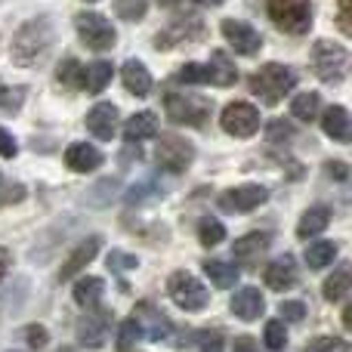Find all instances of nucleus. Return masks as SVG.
<instances>
[{"label": "nucleus", "instance_id": "nucleus-1", "mask_svg": "<svg viewBox=\"0 0 352 352\" xmlns=\"http://www.w3.org/2000/svg\"><path fill=\"white\" fill-rule=\"evenodd\" d=\"M53 41H56V31H53L50 19H43V16L28 19V22L16 31V37H12V59H16V65L28 68V65H34V62H41L43 56L50 53Z\"/></svg>", "mask_w": 352, "mask_h": 352}, {"label": "nucleus", "instance_id": "nucleus-2", "mask_svg": "<svg viewBox=\"0 0 352 352\" xmlns=\"http://www.w3.org/2000/svg\"><path fill=\"white\" fill-rule=\"evenodd\" d=\"M294 84H297V74H294L287 65H281V62H269V65H263L260 72L250 78V90H254L266 105L281 102V99L294 90Z\"/></svg>", "mask_w": 352, "mask_h": 352}, {"label": "nucleus", "instance_id": "nucleus-3", "mask_svg": "<svg viewBox=\"0 0 352 352\" xmlns=\"http://www.w3.org/2000/svg\"><path fill=\"white\" fill-rule=\"evenodd\" d=\"M312 72L324 84H340L349 72V53L343 43L334 41H316L312 47Z\"/></svg>", "mask_w": 352, "mask_h": 352}, {"label": "nucleus", "instance_id": "nucleus-4", "mask_svg": "<svg viewBox=\"0 0 352 352\" xmlns=\"http://www.w3.org/2000/svg\"><path fill=\"white\" fill-rule=\"evenodd\" d=\"M266 10L285 34H306L312 28V0H266Z\"/></svg>", "mask_w": 352, "mask_h": 352}, {"label": "nucleus", "instance_id": "nucleus-5", "mask_svg": "<svg viewBox=\"0 0 352 352\" xmlns=\"http://www.w3.org/2000/svg\"><path fill=\"white\" fill-rule=\"evenodd\" d=\"M164 109L170 115L173 124H188V127H207L210 121L213 102L195 93H167L164 96Z\"/></svg>", "mask_w": 352, "mask_h": 352}, {"label": "nucleus", "instance_id": "nucleus-6", "mask_svg": "<svg viewBox=\"0 0 352 352\" xmlns=\"http://www.w3.org/2000/svg\"><path fill=\"white\" fill-rule=\"evenodd\" d=\"M167 294H170V300L179 309L186 312H198L204 309L207 303H210V294H207V287L201 285L198 278H195L192 272H173L170 278H167Z\"/></svg>", "mask_w": 352, "mask_h": 352}, {"label": "nucleus", "instance_id": "nucleus-7", "mask_svg": "<svg viewBox=\"0 0 352 352\" xmlns=\"http://www.w3.org/2000/svg\"><path fill=\"white\" fill-rule=\"evenodd\" d=\"M74 28H78L80 41H84L93 53H105V50H111L118 41L115 25L105 16H99V12H80V16L74 19Z\"/></svg>", "mask_w": 352, "mask_h": 352}, {"label": "nucleus", "instance_id": "nucleus-8", "mask_svg": "<svg viewBox=\"0 0 352 352\" xmlns=\"http://www.w3.org/2000/svg\"><path fill=\"white\" fill-rule=\"evenodd\" d=\"M219 127L229 136H238V140L254 136L260 130V111L250 102H229L223 109V115H219Z\"/></svg>", "mask_w": 352, "mask_h": 352}, {"label": "nucleus", "instance_id": "nucleus-9", "mask_svg": "<svg viewBox=\"0 0 352 352\" xmlns=\"http://www.w3.org/2000/svg\"><path fill=\"white\" fill-rule=\"evenodd\" d=\"M155 158H158V164L164 167V170H170V173H182V170H188V164H192L195 148H192V142L182 140V136L167 133V136H161V140H158V148H155Z\"/></svg>", "mask_w": 352, "mask_h": 352}, {"label": "nucleus", "instance_id": "nucleus-10", "mask_svg": "<svg viewBox=\"0 0 352 352\" xmlns=\"http://www.w3.org/2000/svg\"><path fill=\"white\" fill-rule=\"evenodd\" d=\"M109 328H111V312L102 309V306H93L90 312L78 318V340L84 343L87 349H99L109 337Z\"/></svg>", "mask_w": 352, "mask_h": 352}, {"label": "nucleus", "instance_id": "nucleus-11", "mask_svg": "<svg viewBox=\"0 0 352 352\" xmlns=\"http://www.w3.org/2000/svg\"><path fill=\"white\" fill-rule=\"evenodd\" d=\"M223 37L232 43V50H235L238 56H256L263 47V37L260 31L254 28V25L241 22V19H223Z\"/></svg>", "mask_w": 352, "mask_h": 352}, {"label": "nucleus", "instance_id": "nucleus-12", "mask_svg": "<svg viewBox=\"0 0 352 352\" xmlns=\"http://www.w3.org/2000/svg\"><path fill=\"white\" fill-rule=\"evenodd\" d=\"M266 201H269L266 186H238V188H229L226 195H219V207L232 213H250L260 204H266Z\"/></svg>", "mask_w": 352, "mask_h": 352}, {"label": "nucleus", "instance_id": "nucleus-13", "mask_svg": "<svg viewBox=\"0 0 352 352\" xmlns=\"http://www.w3.org/2000/svg\"><path fill=\"white\" fill-rule=\"evenodd\" d=\"M133 322L140 324V331H142V337L146 340H164V337H170V331H173V324H170V318L164 316V312L158 309V306H152V303H146L142 300L140 306H136V312H133Z\"/></svg>", "mask_w": 352, "mask_h": 352}, {"label": "nucleus", "instance_id": "nucleus-14", "mask_svg": "<svg viewBox=\"0 0 352 352\" xmlns=\"http://www.w3.org/2000/svg\"><path fill=\"white\" fill-rule=\"evenodd\" d=\"M201 37H204V25H201V19L188 16V19H182V22L167 25V28L155 37V47L173 50L176 43H195V41H201Z\"/></svg>", "mask_w": 352, "mask_h": 352}, {"label": "nucleus", "instance_id": "nucleus-15", "mask_svg": "<svg viewBox=\"0 0 352 352\" xmlns=\"http://www.w3.org/2000/svg\"><path fill=\"white\" fill-rule=\"evenodd\" d=\"M87 130H90L96 140H115L118 133V109L111 102H96L87 115Z\"/></svg>", "mask_w": 352, "mask_h": 352}, {"label": "nucleus", "instance_id": "nucleus-16", "mask_svg": "<svg viewBox=\"0 0 352 352\" xmlns=\"http://www.w3.org/2000/svg\"><path fill=\"white\" fill-rule=\"evenodd\" d=\"M263 281H266V287H272V291H278V294L291 291V287L297 285V263H294V256L285 254V256H278L275 263H269Z\"/></svg>", "mask_w": 352, "mask_h": 352}, {"label": "nucleus", "instance_id": "nucleus-17", "mask_svg": "<svg viewBox=\"0 0 352 352\" xmlns=\"http://www.w3.org/2000/svg\"><path fill=\"white\" fill-rule=\"evenodd\" d=\"M269 244H272V238H269L266 232H248L244 238H238V241L232 244V256H235L238 263H244V266H250V263H256L266 254Z\"/></svg>", "mask_w": 352, "mask_h": 352}, {"label": "nucleus", "instance_id": "nucleus-18", "mask_svg": "<svg viewBox=\"0 0 352 352\" xmlns=\"http://www.w3.org/2000/svg\"><path fill=\"white\" fill-rule=\"evenodd\" d=\"M232 312H235L241 322H256V318L266 312V300H263V294L256 291V287H241V291H235V297H232Z\"/></svg>", "mask_w": 352, "mask_h": 352}, {"label": "nucleus", "instance_id": "nucleus-19", "mask_svg": "<svg viewBox=\"0 0 352 352\" xmlns=\"http://www.w3.org/2000/svg\"><path fill=\"white\" fill-rule=\"evenodd\" d=\"M65 164H68V170H74V173H90L102 164V152H99L96 146H90V142H74L65 152Z\"/></svg>", "mask_w": 352, "mask_h": 352}, {"label": "nucleus", "instance_id": "nucleus-20", "mask_svg": "<svg viewBox=\"0 0 352 352\" xmlns=\"http://www.w3.org/2000/svg\"><path fill=\"white\" fill-rule=\"evenodd\" d=\"M121 80H124V90L133 93V96H148L152 93V74H148V68L142 65L140 59H127L121 68Z\"/></svg>", "mask_w": 352, "mask_h": 352}, {"label": "nucleus", "instance_id": "nucleus-21", "mask_svg": "<svg viewBox=\"0 0 352 352\" xmlns=\"http://www.w3.org/2000/svg\"><path fill=\"white\" fill-rule=\"evenodd\" d=\"M161 130V121L155 111H136L133 118H127V124H124V140L127 142H142V140H152V136H158Z\"/></svg>", "mask_w": 352, "mask_h": 352}, {"label": "nucleus", "instance_id": "nucleus-22", "mask_svg": "<svg viewBox=\"0 0 352 352\" xmlns=\"http://www.w3.org/2000/svg\"><path fill=\"white\" fill-rule=\"evenodd\" d=\"M204 68H207V84H213V87H232L238 80V68L232 65V59L223 50H213L210 65H204Z\"/></svg>", "mask_w": 352, "mask_h": 352}, {"label": "nucleus", "instance_id": "nucleus-23", "mask_svg": "<svg viewBox=\"0 0 352 352\" xmlns=\"http://www.w3.org/2000/svg\"><path fill=\"white\" fill-rule=\"evenodd\" d=\"M96 254H99V238H87L84 244H78V248H74V254L65 260V266L59 269V281H72L74 275L87 266V263H93V256H96Z\"/></svg>", "mask_w": 352, "mask_h": 352}, {"label": "nucleus", "instance_id": "nucleus-24", "mask_svg": "<svg viewBox=\"0 0 352 352\" xmlns=\"http://www.w3.org/2000/svg\"><path fill=\"white\" fill-rule=\"evenodd\" d=\"M328 223H331V207L328 204H312L309 210L300 217V223H297V235L303 238H316V235H322L324 229H328Z\"/></svg>", "mask_w": 352, "mask_h": 352}, {"label": "nucleus", "instance_id": "nucleus-25", "mask_svg": "<svg viewBox=\"0 0 352 352\" xmlns=\"http://www.w3.org/2000/svg\"><path fill=\"white\" fill-rule=\"evenodd\" d=\"M74 303L84 306V309H93V306L102 303V294H105V281L96 278V275H87V278L74 281Z\"/></svg>", "mask_w": 352, "mask_h": 352}, {"label": "nucleus", "instance_id": "nucleus-26", "mask_svg": "<svg viewBox=\"0 0 352 352\" xmlns=\"http://www.w3.org/2000/svg\"><path fill=\"white\" fill-rule=\"evenodd\" d=\"M322 127H324V133L331 136V140H337V142H349V111L343 109V105H331L328 111L322 115Z\"/></svg>", "mask_w": 352, "mask_h": 352}, {"label": "nucleus", "instance_id": "nucleus-27", "mask_svg": "<svg viewBox=\"0 0 352 352\" xmlns=\"http://www.w3.org/2000/svg\"><path fill=\"white\" fill-rule=\"evenodd\" d=\"M111 80V65L109 62H90L80 68V90L84 93H102Z\"/></svg>", "mask_w": 352, "mask_h": 352}, {"label": "nucleus", "instance_id": "nucleus-28", "mask_svg": "<svg viewBox=\"0 0 352 352\" xmlns=\"http://www.w3.org/2000/svg\"><path fill=\"white\" fill-rule=\"evenodd\" d=\"M201 266H204L207 278L213 281V287H232V285H238V275H241L235 263H229V260H204Z\"/></svg>", "mask_w": 352, "mask_h": 352}, {"label": "nucleus", "instance_id": "nucleus-29", "mask_svg": "<svg viewBox=\"0 0 352 352\" xmlns=\"http://www.w3.org/2000/svg\"><path fill=\"white\" fill-rule=\"evenodd\" d=\"M349 297V266H340L328 281H324V300L328 303H340Z\"/></svg>", "mask_w": 352, "mask_h": 352}, {"label": "nucleus", "instance_id": "nucleus-30", "mask_svg": "<svg viewBox=\"0 0 352 352\" xmlns=\"http://www.w3.org/2000/svg\"><path fill=\"white\" fill-rule=\"evenodd\" d=\"M334 256H337V244L334 241H312L309 248H306V263H309V269L331 266Z\"/></svg>", "mask_w": 352, "mask_h": 352}, {"label": "nucleus", "instance_id": "nucleus-31", "mask_svg": "<svg viewBox=\"0 0 352 352\" xmlns=\"http://www.w3.org/2000/svg\"><path fill=\"white\" fill-rule=\"evenodd\" d=\"M318 105H322L318 93H300V96H294V102H291V115L297 118V121L309 124L318 118Z\"/></svg>", "mask_w": 352, "mask_h": 352}, {"label": "nucleus", "instance_id": "nucleus-32", "mask_svg": "<svg viewBox=\"0 0 352 352\" xmlns=\"http://www.w3.org/2000/svg\"><path fill=\"white\" fill-rule=\"evenodd\" d=\"M223 238H226V226L217 217H204L198 223V241L204 248H217V244H223Z\"/></svg>", "mask_w": 352, "mask_h": 352}, {"label": "nucleus", "instance_id": "nucleus-33", "mask_svg": "<svg viewBox=\"0 0 352 352\" xmlns=\"http://www.w3.org/2000/svg\"><path fill=\"white\" fill-rule=\"evenodd\" d=\"M263 340H266V349H269V352H281V349H285V346H287L285 322H281V318H272V322H266Z\"/></svg>", "mask_w": 352, "mask_h": 352}, {"label": "nucleus", "instance_id": "nucleus-34", "mask_svg": "<svg viewBox=\"0 0 352 352\" xmlns=\"http://www.w3.org/2000/svg\"><path fill=\"white\" fill-rule=\"evenodd\" d=\"M56 80L68 90H78L80 87V62L78 59H62L59 68H56Z\"/></svg>", "mask_w": 352, "mask_h": 352}, {"label": "nucleus", "instance_id": "nucleus-35", "mask_svg": "<svg viewBox=\"0 0 352 352\" xmlns=\"http://www.w3.org/2000/svg\"><path fill=\"white\" fill-rule=\"evenodd\" d=\"M198 349L201 352H223L226 349V334L219 328H210V331H198Z\"/></svg>", "mask_w": 352, "mask_h": 352}, {"label": "nucleus", "instance_id": "nucleus-36", "mask_svg": "<svg viewBox=\"0 0 352 352\" xmlns=\"http://www.w3.org/2000/svg\"><path fill=\"white\" fill-rule=\"evenodd\" d=\"M25 102V87H0V109L3 111H19Z\"/></svg>", "mask_w": 352, "mask_h": 352}, {"label": "nucleus", "instance_id": "nucleus-37", "mask_svg": "<svg viewBox=\"0 0 352 352\" xmlns=\"http://www.w3.org/2000/svg\"><path fill=\"white\" fill-rule=\"evenodd\" d=\"M176 80H179V84H207V68L198 65V62H186V65L176 72Z\"/></svg>", "mask_w": 352, "mask_h": 352}, {"label": "nucleus", "instance_id": "nucleus-38", "mask_svg": "<svg viewBox=\"0 0 352 352\" xmlns=\"http://www.w3.org/2000/svg\"><path fill=\"white\" fill-rule=\"evenodd\" d=\"M146 0H118V16L127 19V22H140L142 16H146Z\"/></svg>", "mask_w": 352, "mask_h": 352}, {"label": "nucleus", "instance_id": "nucleus-39", "mask_svg": "<svg viewBox=\"0 0 352 352\" xmlns=\"http://www.w3.org/2000/svg\"><path fill=\"white\" fill-rule=\"evenodd\" d=\"M136 340H142V331H140V324H136L133 318H127V322L121 324V337H118V352H130V346H133Z\"/></svg>", "mask_w": 352, "mask_h": 352}, {"label": "nucleus", "instance_id": "nucleus-40", "mask_svg": "<svg viewBox=\"0 0 352 352\" xmlns=\"http://www.w3.org/2000/svg\"><path fill=\"white\" fill-rule=\"evenodd\" d=\"M109 266L115 272H130V269H136V256L124 254V250H109Z\"/></svg>", "mask_w": 352, "mask_h": 352}, {"label": "nucleus", "instance_id": "nucleus-41", "mask_svg": "<svg viewBox=\"0 0 352 352\" xmlns=\"http://www.w3.org/2000/svg\"><path fill=\"white\" fill-rule=\"evenodd\" d=\"M309 352H349V343L340 337H318Z\"/></svg>", "mask_w": 352, "mask_h": 352}, {"label": "nucleus", "instance_id": "nucleus-42", "mask_svg": "<svg viewBox=\"0 0 352 352\" xmlns=\"http://www.w3.org/2000/svg\"><path fill=\"white\" fill-rule=\"evenodd\" d=\"M303 318H306V303H297V300L281 303V322H303Z\"/></svg>", "mask_w": 352, "mask_h": 352}, {"label": "nucleus", "instance_id": "nucleus-43", "mask_svg": "<svg viewBox=\"0 0 352 352\" xmlns=\"http://www.w3.org/2000/svg\"><path fill=\"white\" fill-rule=\"evenodd\" d=\"M47 328H43V324H28V328H25V340H28V346L31 349H43L47 346Z\"/></svg>", "mask_w": 352, "mask_h": 352}, {"label": "nucleus", "instance_id": "nucleus-44", "mask_svg": "<svg viewBox=\"0 0 352 352\" xmlns=\"http://www.w3.org/2000/svg\"><path fill=\"white\" fill-rule=\"evenodd\" d=\"M294 136V127L287 121H272L269 124V140L272 142H287Z\"/></svg>", "mask_w": 352, "mask_h": 352}, {"label": "nucleus", "instance_id": "nucleus-45", "mask_svg": "<svg viewBox=\"0 0 352 352\" xmlns=\"http://www.w3.org/2000/svg\"><path fill=\"white\" fill-rule=\"evenodd\" d=\"M16 152H19L16 140L10 136V130L0 127V158H16Z\"/></svg>", "mask_w": 352, "mask_h": 352}, {"label": "nucleus", "instance_id": "nucleus-46", "mask_svg": "<svg viewBox=\"0 0 352 352\" xmlns=\"http://www.w3.org/2000/svg\"><path fill=\"white\" fill-rule=\"evenodd\" d=\"M232 352H263V349L256 346V340H254V337L241 334V337H235V343H232Z\"/></svg>", "mask_w": 352, "mask_h": 352}, {"label": "nucleus", "instance_id": "nucleus-47", "mask_svg": "<svg viewBox=\"0 0 352 352\" xmlns=\"http://www.w3.org/2000/svg\"><path fill=\"white\" fill-rule=\"evenodd\" d=\"M337 25H340L343 34H352V25H349V0H340V12H337Z\"/></svg>", "mask_w": 352, "mask_h": 352}, {"label": "nucleus", "instance_id": "nucleus-48", "mask_svg": "<svg viewBox=\"0 0 352 352\" xmlns=\"http://www.w3.org/2000/svg\"><path fill=\"white\" fill-rule=\"evenodd\" d=\"M328 176H334V179H346L349 176V167L343 164V161H328Z\"/></svg>", "mask_w": 352, "mask_h": 352}, {"label": "nucleus", "instance_id": "nucleus-49", "mask_svg": "<svg viewBox=\"0 0 352 352\" xmlns=\"http://www.w3.org/2000/svg\"><path fill=\"white\" fill-rule=\"evenodd\" d=\"M6 272H10V250L0 248V281L6 278Z\"/></svg>", "mask_w": 352, "mask_h": 352}, {"label": "nucleus", "instance_id": "nucleus-50", "mask_svg": "<svg viewBox=\"0 0 352 352\" xmlns=\"http://www.w3.org/2000/svg\"><path fill=\"white\" fill-rule=\"evenodd\" d=\"M158 3L161 6H170V10H173V6H182V3H198V0H158Z\"/></svg>", "mask_w": 352, "mask_h": 352}, {"label": "nucleus", "instance_id": "nucleus-51", "mask_svg": "<svg viewBox=\"0 0 352 352\" xmlns=\"http://www.w3.org/2000/svg\"><path fill=\"white\" fill-rule=\"evenodd\" d=\"M87 3H96V0H87Z\"/></svg>", "mask_w": 352, "mask_h": 352}]
</instances>
